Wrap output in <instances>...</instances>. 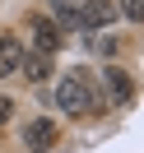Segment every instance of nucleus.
Instances as JSON below:
<instances>
[{
    "label": "nucleus",
    "mask_w": 144,
    "mask_h": 153,
    "mask_svg": "<svg viewBox=\"0 0 144 153\" xmlns=\"http://www.w3.org/2000/svg\"><path fill=\"white\" fill-rule=\"evenodd\" d=\"M56 107H60V111H70V116H88V111L102 107V97H98L93 79H88L84 70H70V74L56 84Z\"/></svg>",
    "instance_id": "nucleus-1"
},
{
    "label": "nucleus",
    "mask_w": 144,
    "mask_h": 153,
    "mask_svg": "<svg viewBox=\"0 0 144 153\" xmlns=\"http://www.w3.org/2000/svg\"><path fill=\"white\" fill-rule=\"evenodd\" d=\"M112 19H116V5H112V0H84V5L75 10V23H70V28H79V33H102Z\"/></svg>",
    "instance_id": "nucleus-2"
},
{
    "label": "nucleus",
    "mask_w": 144,
    "mask_h": 153,
    "mask_svg": "<svg viewBox=\"0 0 144 153\" xmlns=\"http://www.w3.org/2000/svg\"><path fill=\"white\" fill-rule=\"evenodd\" d=\"M28 28H33V47H37L42 56H56V51H60V28L51 19H37V14H33Z\"/></svg>",
    "instance_id": "nucleus-5"
},
{
    "label": "nucleus",
    "mask_w": 144,
    "mask_h": 153,
    "mask_svg": "<svg viewBox=\"0 0 144 153\" xmlns=\"http://www.w3.org/2000/svg\"><path fill=\"white\" fill-rule=\"evenodd\" d=\"M19 65H23V47L14 37H0V79H5V74H19Z\"/></svg>",
    "instance_id": "nucleus-6"
},
{
    "label": "nucleus",
    "mask_w": 144,
    "mask_h": 153,
    "mask_svg": "<svg viewBox=\"0 0 144 153\" xmlns=\"http://www.w3.org/2000/svg\"><path fill=\"white\" fill-rule=\"evenodd\" d=\"M116 14H125L130 23H144V0H121V10Z\"/></svg>",
    "instance_id": "nucleus-9"
},
{
    "label": "nucleus",
    "mask_w": 144,
    "mask_h": 153,
    "mask_svg": "<svg viewBox=\"0 0 144 153\" xmlns=\"http://www.w3.org/2000/svg\"><path fill=\"white\" fill-rule=\"evenodd\" d=\"M51 10H56V14H60V23L70 28V23H75V10H79V0H51Z\"/></svg>",
    "instance_id": "nucleus-8"
},
{
    "label": "nucleus",
    "mask_w": 144,
    "mask_h": 153,
    "mask_svg": "<svg viewBox=\"0 0 144 153\" xmlns=\"http://www.w3.org/2000/svg\"><path fill=\"white\" fill-rule=\"evenodd\" d=\"M56 139H60V130H56V121H47V116H37V121H28V125H23V144H28L33 153L56 149Z\"/></svg>",
    "instance_id": "nucleus-3"
},
{
    "label": "nucleus",
    "mask_w": 144,
    "mask_h": 153,
    "mask_svg": "<svg viewBox=\"0 0 144 153\" xmlns=\"http://www.w3.org/2000/svg\"><path fill=\"white\" fill-rule=\"evenodd\" d=\"M19 74H28L33 84H47V79H51V56H42V51H33V56H23Z\"/></svg>",
    "instance_id": "nucleus-7"
},
{
    "label": "nucleus",
    "mask_w": 144,
    "mask_h": 153,
    "mask_svg": "<svg viewBox=\"0 0 144 153\" xmlns=\"http://www.w3.org/2000/svg\"><path fill=\"white\" fill-rule=\"evenodd\" d=\"M10 116H14V97H5V93H0V125L10 121Z\"/></svg>",
    "instance_id": "nucleus-10"
},
{
    "label": "nucleus",
    "mask_w": 144,
    "mask_h": 153,
    "mask_svg": "<svg viewBox=\"0 0 144 153\" xmlns=\"http://www.w3.org/2000/svg\"><path fill=\"white\" fill-rule=\"evenodd\" d=\"M102 84H107V93H112V107H130L135 102V79L125 74L121 65H107L102 70Z\"/></svg>",
    "instance_id": "nucleus-4"
}]
</instances>
